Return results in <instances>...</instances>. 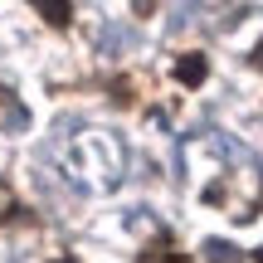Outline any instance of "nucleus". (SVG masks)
Listing matches in <instances>:
<instances>
[{"label":"nucleus","instance_id":"nucleus-1","mask_svg":"<svg viewBox=\"0 0 263 263\" xmlns=\"http://www.w3.org/2000/svg\"><path fill=\"white\" fill-rule=\"evenodd\" d=\"M210 78V59L205 54H180L176 59V83L180 88H200Z\"/></svg>","mask_w":263,"mask_h":263},{"label":"nucleus","instance_id":"nucleus-2","mask_svg":"<svg viewBox=\"0 0 263 263\" xmlns=\"http://www.w3.org/2000/svg\"><path fill=\"white\" fill-rule=\"evenodd\" d=\"M0 127H5V132H25V127H29V112L15 103L10 88H0Z\"/></svg>","mask_w":263,"mask_h":263},{"label":"nucleus","instance_id":"nucleus-3","mask_svg":"<svg viewBox=\"0 0 263 263\" xmlns=\"http://www.w3.org/2000/svg\"><path fill=\"white\" fill-rule=\"evenodd\" d=\"M200 254H205V263H244V254H239L229 239H205Z\"/></svg>","mask_w":263,"mask_h":263},{"label":"nucleus","instance_id":"nucleus-4","mask_svg":"<svg viewBox=\"0 0 263 263\" xmlns=\"http://www.w3.org/2000/svg\"><path fill=\"white\" fill-rule=\"evenodd\" d=\"M34 10H39L54 29H64L68 20H73V5H68V0H34Z\"/></svg>","mask_w":263,"mask_h":263},{"label":"nucleus","instance_id":"nucleus-5","mask_svg":"<svg viewBox=\"0 0 263 263\" xmlns=\"http://www.w3.org/2000/svg\"><path fill=\"white\" fill-rule=\"evenodd\" d=\"M141 263H185V254H180L176 244H166V239H161V244L141 249Z\"/></svg>","mask_w":263,"mask_h":263},{"label":"nucleus","instance_id":"nucleus-6","mask_svg":"<svg viewBox=\"0 0 263 263\" xmlns=\"http://www.w3.org/2000/svg\"><path fill=\"white\" fill-rule=\"evenodd\" d=\"M107 93H112L117 107H132V98H137V93H132V78H112V88H107Z\"/></svg>","mask_w":263,"mask_h":263},{"label":"nucleus","instance_id":"nucleus-7","mask_svg":"<svg viewBox=\"0 0 263 263\" xmlns=\"http://www.w3.org/2000/svg\"><path fill=\"white\" fill-rule=\"evenodd\" d=\"M127 44V29H112V25H107L103 29V49H122Z\"/></svg>","mask_w":263,"mask_h":263},{"label":"nucleus","instance_id":"nucleus-8","mask_svg":"<svg viewBox=\"0 0 263 263\" xmlns=\"http://www.w3.org/2000/svg\"><path fill=\"white\" fill-rule=\"evenodd\" d=\"M190 10H195V0H176V20H171V25H190Z\"/></svg>","mask_w":263,"mask_h":263},{"label":"nucleus","instance_id":"nucleus-9","mask_svg":"<svg viewBox=\"0 0 263 263\" xmlns=\"http://www.w3.org/2000/svg\"><path fill=\"white\" fill-rule=\"evenodd\" d=\"M0 219H15V200L10 195H0Z\"/></svg>","mask_w":263,"mask_h":263},{"label":"nucleus","instance_id":"nucleus-10","mask_svg":"<svg viewBox=\"0 0 263 263\" xmlns=\"http://www.w3.org/2000/svg\"><path fill=\"white\" fill-rule=\"evenodd\" d=\"M132 10H137V15H151V10H156V0H132Z\"/></svg>","mask_w":263,"mask_h":263},{"label":"nucleus","instance_id":"nucleus-11","mask_svg":"<svg viewBox=\"0 0 263 263\" xmlns=\"http://www.w3.org/2000/svg\"><path fill=\"white\" fill-rule=\"evenodd\" d=\"M254 68H258V73H263V39H258V44H254Z\"/></svg>","mask_w":263,"mask_h":263},{"label":"nucleus","instance_id":"nucleus-12","mask_svg":"<svg viewBox=\"0 0 263 263\" xmlns=\"http://www.w3.org/2000/svg\"><path fill=\"white\" fill-rule=\"evenodd\" d=\"M254 263H263V244H258V249H254Z\"/></svg>","mask_w":263,"mask_h":263},{"label":"nucleus","instance_id":"nucleus-13","mask_svg":"<svg viewBox=\"0 0 263 263\" xmlns=\"http://www.w3.org/2000/svg\"><path fill=\"white\" fill-rule=\"evenodd\" d=\"M59 263H73V258H59Z\"/></svg>","mask_w":263,"mask_h":263}]
</instances>
